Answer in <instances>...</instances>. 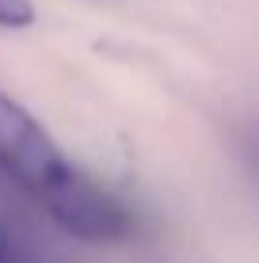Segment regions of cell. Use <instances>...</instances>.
I'll list each match as a JSON object with an SVG mask.
<instances>
[{
  "instance_id": "cell-1",
  "label": "cell",
  "mask_w": 259,
  "mask_h": 263,
  "mask_svg": "<svg viewBox=\"0 0 259 263\" xmlns=\"http://www.w3.org/2000/svg\"><path fill=\"white\" fill-rule=\"evenodd\" d=\"M0 168L38 202L73 172L38 119L4 92H0Z\"/></svg>"
},
{
  "instance_id": "cell-2",
  "label": "cell",
  "mask_w": 259,
  "mask_h": 263,
  "mask_svg": "<svg viewBox=\"0 0 259 263\" xmlns=\"http://www.w3.org/2000/svg\"><path fill=\"white\" fill-rule=\"evenodd\" d=\"M42 206L69 237L88 240V244H114L130 237L133 229V217L126 214V206L76 168L42 198Z\"/></svg>"
},
{
  "instance_id": "cell-3",
  "label": "cell",
  "mask_w": 259,
  "mask_h": 263,
  "mask_svg": "<svg viewBox=\"0 0 259 263\" xmlns=\"http://www.w3.org/2000/svg\"><path fill=\"white\" fill-rule=\"evenodd\" d=\"M34 23V4L31 0H0V27L19 31V27Z\"/></svg>"
},
{
  "instance_id": "cell-4",
  "label": "cell",
  "mask_w": 259,
  "mask_h": 263,
  "mask_svg": "<svg viewBox=\"0 0 259 263\" xmlns=\"http://www.w3.org/2000/svg\"><path fill=\"white\" fill-rule=\"evenodd\" d=\"M0 263H12V259H8V248H4V240H0Z\"/></svg>"
}]
</instances>
